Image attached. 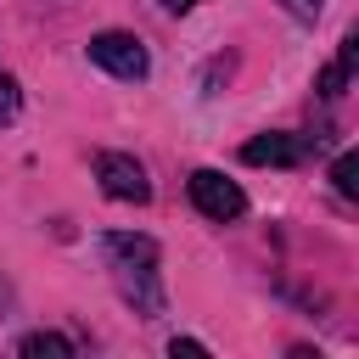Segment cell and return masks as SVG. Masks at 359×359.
<instances>
[{
	"mask_svg": "<svg viewBox=\"0 0 359 359\" xmlns=\"http://www.w3.org/2000/svg\"><path fill=\"white\" fill-rule=\"evenodd\" d=\"M101 258H107V269H112V286L123 292V303H129L140 320L163 314V275H157L163 252H157V241H151V236L112 230V236L101 241Z\"/></svg>",
	"mask_w": 359,
	"mask_h": 359,
	"instance_id": "obj_1",
	"label": "cell"
},
{
	"mask_svg": "<svg viewBox=\"0 0 359 359\" xmlns=\"http://www.w3.org/2000/svg\"><path fill=\"white\" fill-rule=\"evenodd\" d=\"M90 62H95V67H107L112 79H129V84L151 73L146 45H140L135 34H123V28H101V34L90 39Z\"/></svg>",
	"mask_w": 359,
	"mask_h": 359,
	"instance_id": "obj_2",
	"label": "cell"
},
{
	"mask_svg": "<svg viewBox=\"0 0 359 359\" xmlns=\"http://www.w3.org/2000/svg\"><path fill=\"white\" fill-rule=\"evenodd\" d=\"M191 202H196V213H202V219H213V224H230V219H241V213H247L241 185H236V180H224L219 168H196V174H191Z\"/></svg>",
	"mask_w": 359,
	"mask_h": 359,
	"instance_id": "obj_3",
	"label": "cell"
},
{
	"mask_svg": "<svg viewBox=\"0 0 359 359\" xmlns=\"http://www.w3.org/2000/svg\"><path fill=\"white\" fill-rule=\"evenodd\" d=\"M95 180L112 202H151V180L129 151H95Z\"/></svg>",
	"mask_w": 359,
	"mask_h": 359,
	"instance_id": "obj_4",
	"label": "cell"
},
{
	"mask_svg": "<svg viewBox=\"0 0 359 359\" xmlns=\"http://www.w3.org/2000/svg\"><path fill=\"white\" fill-rule=\"evenodd\" d=\"M309 151H314V140H309V135L269 129V135H252V140L241 146V163H252V168H297Z\"/></svg>",
	"mask_w": 359,
	"mask_h": 359,
	"instance_id": "obj_5",
	"label": "cell"
},
{
	"mask_svg": "<svg viewBox=\"0 0 359 359\" xmlns=\"http://www.w3.org/2000/svg\"><path fill=\"white\" fill-rule=\"evenodd\" d=\"M353 67H359V39H342V50H337V62H331V67H320V95H325V101H337V95L348 90V79H353Z\"/></svg>",
	"mask_w": 359,
	"mask_h": 359,
	"instance_id": "obj_6",
	"label": "cell"
},
{
	"mask_svg": "<svg viewBox=\"0 0 359 359\" xmlns=\"http://www.w3.org/2000/svg\"><path fill=\"white\" fill-rule=\"evenodd\" d=\"M17 353H22V359H73V342L56 337V331H34V337L17 342Z\"/></svg>",
	"mask_w": 359,
	"mask_h": 359,
	"instance_id": "obj_7",
	"label": "cell"
},
{
	"mask_svg": "<svg viewBox=\"0 0 359 359\" xmlns=\"http://www.w3.org/2000/svg\"><path fill=\"white\" fill-rule=\"evenodd\" d=\"M331 185H337L342 196H359V151H342V157L331 163Z\"/></svg>",
	"mask_w": 359,
	"mask_h": 359,
	"instance_id": "obj_8",
	"label": "cell"
},
{
	"mask_svg": "<svg viewBox=\"0 0 359 359\" xmlns=\"http://www.w3.org/2000/svg\"><path fill=\"white\" fill-rule=\"evenodd\" d=\"M17 107H22V90H17V79H11V73H0V123H11V118H17Z\"/></svg>",
	"mask_w": 359,
	"mask_h": 359,
	"instance_id": "obj_9",
	"label": "cell"
},
{
	"mask_svg": "<svg viewBox=\"0 0 359 359\" xmlns=\"http://www.w3.org/2000/svg\"><path fill=\"white\" fill-rule=\"evenodd\" d=\"M168 353H174V359H180V353H208V348H202V342H196V337H174V342H168Z\"/></svg>",
	"mask_w": 359,
	"mask_h": 359,
	"instance_id": "obj_10",
	"label": "cell"
},
{
	"mask_svg": "<svg viewBox=\"0 0 359 359\" xmlns=\"http://www.w3.org/2000/svg\"><path fill=\"white\" fill-rule=\"evenodd\" d=\"M297 11L303 17H320V0H297Z\"/></svg>",
	"mask_w": 359,
	"mask_h": 359,
	"instance_id": "obj_11",
	"label": "cell"
},
{
	"mask_svg": "<svg viewBox=\"0 0 359 359\" xmlns=\"http://www.w3.org/2000/svg\"><path fill=\"white\" fill-rule=\"evenodd\" d=\"M163 6H168V11H191L196 0H163Z\"/></svg>",
	"mask_w": 359,
	"mask_h": 359,
	"instance_id": "obj_12",
	"label": "cell"
}]
</instances>
